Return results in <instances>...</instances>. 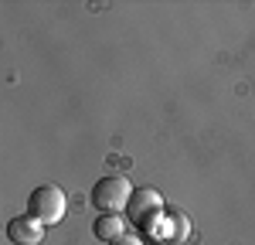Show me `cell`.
Segmentation results:
<instances>
[{"label": "cell", "mask_w": 255, "mask_h": 245, "mask_svg": "<svg viewBox=\"0 0 255 245\" xmlns=\"http://www.w3.org/2000/svg\"><path fill=\"white\" fill-rule=\"evenodd\" d=\"M92 232H96V239H102V242H116V239L126 235V225H123L119 215H99L96 222H92Z\"/></svg>", "instance_id": "5b68a950"}, {"label": "cell", "mask_w": 255, "mask_h": 245, "mask_svg": "<svg viewBox=\"0 0 255 245\" xmlns=\"http://www.w3.org/2000/svg\"><path fill=\"white\" fill-rule=\"evenodd\" d=\"M126 211H129V218H133L139 228H153V225L163 218V198H160L153 187H139V191H133Z\"/></svg>", "instance_id": "3957f363"}, {"label": "cell", "mask_w": 255, "mask_h": 245, "mask_svg": "<svg viewBox=\"0 0 255 245\" xmlns=\"http://www.w3.org/2000/svg\"><path fill=\"white\" fill-rule=\"evenodd\" d=\"M109 245H143L136 239V235H123V239H116V242H109Z\"/></svg>", "instance_id": "8992f818"}, {"label": "cell", "mask_w": 255, "mask_h": 245, "mask_svg": "<svg viewBox=\"0 0 255 245\" xmlns=\"http://www.w3.org/2000/svg\"><path fill=\"white\" fill-rule=\"evenodd\" d=\"M92 208H99V215H119L123 208H129L133 198V184L123 174H109V177H99L92 184Z\"/></svg>", "instance_id": "6da1fadb"}, {"label": "cell", "mask_w": 255, "mask_h": 245, "mask_svg": "<svg viewBox=\"0 0 255 245\" xmlns=\"http://www.w3.org/2000/svg\"><path fill=\"white\" fill-rule=\"evenodd\" d=\"M7 239L14 245H38L44 239V225L31 215H17V218L7 222Z\"/></svg>", "instance_id": "277c9868"}, {"label": "cell", "mask_w": 255, "mask_h": 245, "mask_svg": "<svg viewBox=\"0 0 255 245\" xmlns=\"http://www.w3.org/2000/svg\"><path fill=\"white\" fill-rule=\"evenodd\" d=\"M65 208H68L65 191L55 187V184H41L27 194V215L38 218L41 225H58L65 218Z\"/></svg>", "instance_id": "7a4b0ae2"}]
</instances>
